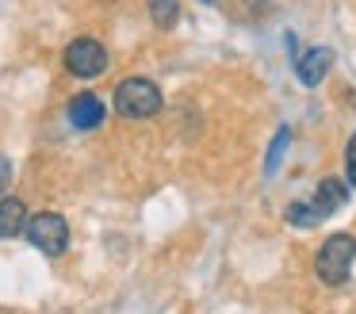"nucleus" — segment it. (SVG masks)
I'll list each match as a JSON object with an SVG mask.
<instances>
[{"label": "nucleus", "mask_w": 356, "mask_h": 314, "mask_svg": "<svg viewBox=\"0 0 356 314\" xmlns=\"http://www.w3.org/2000/svg\"><path fill=\"white\" fill-rule=\"evenodd\" d=\"M310 203H314V207H318V214L325 219V214L341 211V207L348 203V188L337 180V176H325V180L314 188V199H310Z\"/></svg>", "instance_id": "6e6552de"}, {"label": "nucleus", "mask_w": 356, "mask_h": 314, "mask_svg": "<svg viewBox=\"0 0 356 314\" xmlns=\"http://www.w3.org/2000/svg\"><path fill=\"white\" fill-rule=\"evenodd\" d=\"M24 234H27V242H31L39 253H47V257H62L65 245H70V222H65L58 211H42V214H35V219H27Z\"/></svg>", "instance_id": "7ed1b4c3"}, {"label": "nucleus", "mask_w": 356, "mask_h": 314, "mask_svg": "<svg viewBox=\"0 0 356 314\" xmlns=\"http://www.w3.org/2000/svg\"><path fill=\"white\" fill-rule=\"evenodd\" d=\"M27 230V203L16 196H0V242L19 237Z\"/></svg>", "instance_id": "0eeeda50"}, {"label": "nucleus", "mask_w": 356, "mask_h": 314, "mask_svg": "<svg viewBox=\"0 0 356 314\" xmlns=\"http://www.w3.org/2000/svg\"><path fill=\"white\" fill-rule=\"evenodd\" d=\"M330 65H333V50H330V46H310L307 54L295 58V77H299L307 88H318V84L325 81V73H330Z\"/></svg>", "instance_id": "39448f33"}, {"label": "nucleus", "mask_w": 356, "mask_h": 314, "mask_svg": "<svg viewBox=\"0 0 356 314\" xmlns=\"http://www.w3.org/2000/svg\"><path fill=\"white\" fill-rule=\"evenodd\" d=\"M203 4H211V0H203Z\"/></svg>", "instance_id": "4468645a"}, {"label": "nucleus", "mask_w": 356, "mask_h": 314, "mask_svg": "<svg viewBox=\"0 0 356 314\" xmlns=\"http://www.w3.org/2000/svg\"><path fill=\"white\" fill-rule=\"evenodd\" d=\"M356 260V237L353 234H330L314 253V272L322 283L337 288V283L348 280V268Z\"/></svg>", "instance_id": "f257e3e1"}, {"label": "nucleus", "mask_w": 356, "mask_h": 314, "mask_svg": "<svg viewBox=\"0 0 356 314\" xmlns=\"http://www.w3.org/2000/svg\"><path fill=\"white\" fill-rule=\"evenodd\" d=\"M62 61L73 77L92 81V77H100L104 69H108V50H104V42H96V38H73V42L65 46Z\"/></svg>", "instance_id": "20e7f679"}, {"label": "nucleus", "mask_w": 356, "mask_h": 314, "mask_svg": "<svg viewBox=\"0 0 356 314\" xmlns=\"http://www.w3.org/2000/svg\"><path fill=\"white\" fill-rule=\"evenodd\" d=\"M146 8H149V19H154L161 31L177 27V19H180V4H177V0H146Z\"/></svg>", "instance_id": "1a4fd4ad"}, {"label": "nucleus", "mask_w": 356, "mask_h": 314, "mask_svg": "<svg viewBox=\"0 0 356 314\" xmlns=\"http://www.w3.org/2000/svg\"><path fill=\"white\" fill-rule=\"evenodd\" d=\"M8 184H12V161L4 157V153H0V196L8 191Z\"/></svg>", "instance_id": "ddd939ff"}, {"label": "nucleus", "mask_w": 356, "mask_h": 314, "mask_svg": "<svg viewBox=\"0 0 356 314\" xmlns=\"http://www.w3.org/2000/svg\"><path fill=\"white\" fill-rule=\"evenodd\" d=\"M287 142H291V130L280 127V130H276V138H272V146H268V157H264V173H268V176L280 168V157H284Z\"/></svg>", "instance_id": "9b49d317"}, {"label": "nucleus", "mask_w": 356, "mask_h": 314, "mask_svg": "<svg viewBox=\"0 0 356 314\" xmlns=\"http://www.w3.org/2000/svg\"><path fill=\"white\" fill-rule=\"evenodd\" d=\"M287 222H291V226H318L322 214H318V207L310 203V199H295V203L287 207Z\"/></svg>", "instance_id": "9d476101"}, {"label": "nucleus", "mask_w": 356, "mask_h": 314, "mask_svg": "<svg viewBox=\"0 0 356 314\" xmlns=\"http://www.w3.org/2000/svg\"><path fill=\"white\" fill-rule=\"evenodd\" d=\"M65 111H70V123L77 130H96L104 123V115H108V107H104V100L96 92H77Z\"/></svg>", "instance_id": "423d86ee"}, {"label": "nucleus", "mask_w": 356, "mask_h": 314, "mask_svg": "<svg viewBox=\"0 0 356 314\" xmlns=\"http://www.w3.org/2000/svg\"><path fill=\"white\" fill-rule=\"evenodd\" d=\"M115 111L123 119H149L161 111V88L149 77H127L115 88Z\"/></svg>", "instance_id": "f03ea898"}, {"label": "nucleus", "mask_w": 356, "mask_h": 314, "mask_svg": "<svg viewBox=\"0 0 356 314\" xmlns=\"http://www.w3.org/2000/svg\"><path fill=\"white\" fill-rule=\"evenodd\" d=\"M345 176H348V184L356 188V134L348 138V146H345Z\"/></svg>", "instance_id": "f8f14e48"}]
</instances>
